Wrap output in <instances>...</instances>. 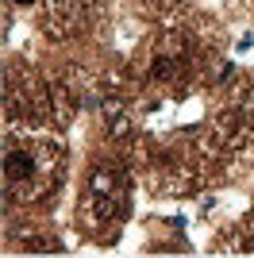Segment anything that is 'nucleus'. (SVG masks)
Masks as SVG:
<instances>
[{"instance_id": "4", "label": "nucleus", "mask_w": 254, "mask_h": 258, "mask_svg": "<svg viewBox=\"0 0 254 258\" xmlns=\"http://www.w3.org/2000/svg\"><path fill=\"white\" fill-rule=\"evenodd\" d=\"M12 4H20V8H31L35 0H12Z\"/></svg>"}, {"instance_id": "3", "label": "nucleus", "mask_w": 254, "mask_h": 258, "mask_svg": "<svg viewBox=\"0 0 254 258\" xmlns=\"http://www.w3.org/2000/svg\"><path fill=\"white\" fill-rule=\"evenodd\" d=\"M112 185H116V181H112V173H96V177H93V197H108V193H112Z\"/></svg>"}, {"instance_id": "1", "label": "nucleus", "mask_w": 254, "mask_h": 258, "mask_svg": "<svg viewBox=\"0 0 254 258\" xmlns=\"http://www.w3.org/2000/svg\"><path fill=\"white\" fill-rule=\"evenodd\" d=\"M4 177H8V185L31 181V177H35V158H31V151L12 147V151L4 154Z\"/></svg>"}, {"instance_id": "2", "label": "nucleus", "mask_w": 254, "mask_h": 258, "mask_svg": "<svg viewBox=\"0 0 254 258\" xmlns=\"http://www.w3.org/2000/svg\"><path fill=\"white\" fill-rule=\"evenodd\" d=\"M177 74V62L173 58H158V62L150 66V77H158V81H166V77H173Z\"/></svg>"}]
</instances>
